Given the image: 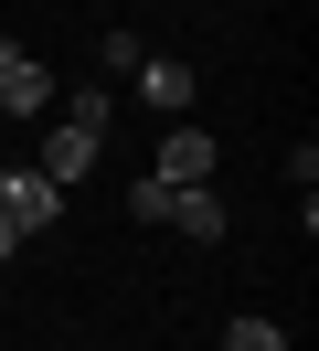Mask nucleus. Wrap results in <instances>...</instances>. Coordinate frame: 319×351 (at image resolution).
I'll list each match as a JSON object with an SVG mask.
<instances>
[{
    "label": "nucleus",
    "mask_w": 319,
    "mask_h": 351,
    "mask_svg": "<svg viewBox=\"0 0 319 351\" xmlns=\"http://www.w3.org/2000/svg\"><path fill=\"white\" fill-rule=\"evenodd\" d=\"M0 223H11V234H54V223H64V181L0 171Z\"/></svg>",
    "instance_id": "f257e3e1"
},
{
    "label": "nucleus",
    "mask_w": 319,
    "mask_h": 351,
    "mask_svg": "<svg viewBox=\"0 0 319 351\" xmlns=\"http://www.w3.org/2000/svg\"><path fill=\"white\" fill-rule=\"evenodd\" d=\"M0 117H21V128H43V117H54V75H43L21 43H0Z\"/></svg>",
    "instance_id": "f03ea898"
},
{
    "label": "nucleus",
    "mask_w": 319,
    "mask_h": 351,
    "mask_svg": "<svg viewBox=\"0 0 319 351\" xmlns=\"http://www.w3.org/2000/svg\"><path fill=\"white\" fill-rule=\"evenodd\" d=\"M149 181H170V192H191V181H213V128H191V117H181V128L160 138V160H149Z\"/></svg>",
    "instance_id": "7ed1b4c3"
},
{
    "label": "nucleus",
    "mask_w": 319,
    "mask_h": 351,
    "mask_svg": "<svg viewBox=\"0 0 319 351\" xmlns=\"http://www.w3.org/2000/svg\"><path fill=\"white\" fill-rule=\"evenodd\" d=\"M191 96H202V86H191V64H181V53H139V107H160V117H181Z\"/></svg>",
    "instance_id": "20e7f679"
},
{
    "label": "nucleus",
    "mask_w": 319,
    "mask_h": 351,
    "mask_svg": "<svg viewBox=\"0 0 319 351\" xmlns=\"http://www.w3.org/2000/svg\"><path fill=\"white\" fill-rule=\"evenodd\" d=\"M96 149H106V138H85V128H64V117H54V128H43V181H85V171H96Z\"/></svg>",
    "instance_id": "39448f33"
},
{
    "label": "nucleus",
    "mask_w": 319,
    "mask_h": 351,
    "mask_svg": "<svg viewBox=\"0 0 319 351\" xmlns=\"http://www.w3.org/2000/svg\"><path fill=\"white\" fill-rule=\"evenodd\" d=\"M170 223H181L191 245H224V192H213V181H191V192H170Z\"/></svg>",
    "instance_id": "423d86ee"
},
{
    "label": "nucleus",
    "mask_w": 319,
    "mask_h": 351,
    "mask_svg": "<svg viewBox=\"0 0 319 351\" xmlns=\"http://www.w3.org/2000/svg\"><path fill=\"white\" fill-rule=\"evenodd\" d=\"M54 117L85 128V138H106V128H117V96H106V86H54Z\"/></svg>",
    "instance_id": "0eeeda50"
},
{
    "label": "nucleus",
    "mask_w": 319,
    "mask_h": 351,
    "mask_svg": "<svg viewBox=\"0 0 319 351\" xmlns=\"http://www.w3.org/2000/svg\"><path fill=\"white\" fill-rule=\"evenodd\" d=\"M224 351H287V330H276V319H255V308H245V319H224Z\"/></svg>",
    "instance_id": "6e6552de"
},
{
    "label": "nucleus",
    "mask_w": 319,
    "mask_h": 351,
    "mask_svg": "<svg viewBox=\"0 0 319 351\" xmlns=\"http://www.w3.org/2000/svg\"><path fill=\"white\" fill-rule=\"evenodd\" d=\"M128 223H170V181H149V171L128 181Z\"/></svg>",
    "instance_id": "1a4fd4ad"
},
{
    "label": "nucleus",
    "mask_w": 319,
    "mask_h": 351,
    "mask_svg": "<svg viewBox=\"0 0 319 351\" xmlns=\"http://www.w3.org/2000/svg\"><path fill=\"white\" fill-rule=\"evenodd\" d=\"M0 256H21V234H11V223H0Z\"/></svg>",
    "instance_id": "9d476101"
}]
</instances>
